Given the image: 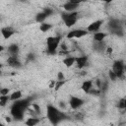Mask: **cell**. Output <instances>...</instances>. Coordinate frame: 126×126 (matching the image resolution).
Returning <instances> with one entry per match:
<instances>
[{"label":"cell","instance_id":"1","mask_svg":"<svg viewBox=\"0 0 126 126\" xmlns=\"http://www.w3.org/2000/svg\"><path fill=\"white\" fill-rule=\"evenodd\" d=\"M29 105V99H22V100H16V102L13 103L11 107V114L15 119H21L24 115L25 110L28 108Z\"/></svg>","mask_w":126,"mask_h":126},{"label":"cell","instance_id":"2","mask_svg":"<svg viewBox=\"0 0 126 126\" xmlns=\"http://www.w3.org/2000/svg\"><path fill=\"white\" fill-rule=\"evenodd\" d=\"M47 117L52 124H57L60 120L63 119L64 114L60 112L58 109H56L54 106L48 105L47 106Z\"/></svg>","mask_w":126,"mask_h":126},{"label":"cell","instance_id":"3","mask_svg":"<svg viewBox=\"0 0 126 126\" xmlns=\"http://www.w3.org/2000/svg\"><path fill=\"white\" fill-rule=\"evenodd\" d=\"M61 40V36H49L46 39V43H47V51L50 54H54L56 52V49L60 43Z\"/></svg>","mask_w":126,"mask_h":126},{"label":"cell","instance_id":"4","mask_svg":"<svg viewBox=\"0 0 126 126\" xmlns=\"http://www.w3.org/2000/svg\"><path fill=\"white\" fill-rule=\"evenodd\" d=\"M78 13L77 12H69L68 14L64 13L62 14V19L64 21V24L66 25V27L70 28V27H73L76 22H77V18H78Z\"/></svg>","mask_w":126,"mask_h":126},{"label":"cell","instance_id":"5","mask_svg":"<svg viewBox=\"0 0 126 126\" xmlns=\"http://www.w3.org/2000/svg\"><path fill=\"white\" fill-rule=\"evenodd\" d=\"M124 67H125V66H124L123 62L120 61V60H117V61H115V62L113 63L112 70H113V72L117 75L118 78H122V77H123V75H124V73H125Z\"/></svg>","mask_w":126,"mask_h":126},{"label":"cell","instance_id":"6","mask_svg":"<svg viewBox=\"0 0 126 126\" xmlns=\"http://www.w3.org/2000/svg\"><path fill=\"white\" fill-rule=\"evenodd\" d=\"M102 25V21L101 20H98V21H94L93 22L92 24H90L88 27H87V31L89 32H97L100 27Z\"/></svg>","mask_w":126,"mask_h":126},{"label":"cell","instance_id":"7","mask_svg":"<svg viewBox=\"0 0 126 126\" xmlns=\"http://www.w3.org/2000/svg\"><path fill=\"white\" fill-rule=\"evenodd\" d=\"M70 106L73 108V109H77V108H79V107H81L82 106V104L84 103V101H83V99H81V98H79V97H76V96H72L71 98H70Z\"/></svg>","mask_w":126,"mask_h":126},{"label":"cell","instance_id":"8","mask_svg":"<svg viewBox=\"0 0 126 126\" xmlns=\"http://www.w3.org/2000/svg\"><path fill=\"white\" fill-rule=\"evenodd\" d=\"M1 33H2V35H3V37L5 39H8L15 33V31L10 27H6V28H2Z\"/></svg>","mask_w":126,"mask_h":126},{"label":"cell","instance_id":"9","mask_svg":"<svg viewBox=\"0 0 126 126\" xmlns=\"http://www.w3.org/2000/svg\"><path fill=\"white\" fill-rule=\"evenodd\" d=\"M7 62H8V65L11 66V67H19V66H21V64H20L19 60L17 59L16 55H11L8 58Z\"/></svg>","mask_w":126,"mask_h":126},{"label":"cell","instance_id":"10","mask_svg":"<svg viewBox=\"0 0 126 126\" xmlns=\"http://www.w3.org/2000/svg\"><path fill=\"white\" fill-rule=\"evenodd\" d=\"M88 62V57L87 56H80L76 58V64L78 66V68H83L87 65Z\"/></svg>","mask_w":126,"mask_h":126},{"label":"cell","instance_id":"11","mask_svg":"<svg viewBox=\"0 0 126 126\" xmlns=\"http://www.w3.org/2000/svg\"><path fill=\"white\" fill-rule=\"evenodd\" d=\"M92 88H93V81H92V80H87V81H85V82L82 84V90H83L86 94L90 93V91L92 90Z\"/></svg>","mask_w":126,"mask_h":126},{"label":"cell","instance_id":"12","mask_svg":"<svg viewBox=\"0 0 126 126\" xmlns=\"http://www.w3.org/2000/svg\"><path fill=\"white\" fill-rule=\"evenodd\" d=\"M78 4H74V3H71V2H67L63 5V8L66 12H74L77 8H78Z\"/></svg>","mask_w":126,"mask_h":126},{"label":"cell","instance_id":"13","mask_svg":"<svg viewBox=\"0 0 126 126\" xmlns=\"http://www.w3.org/2000/svg\"><path fill=\"white\" fill-rule=\"evenodd\" d=\"M74 63H76V58H74V57L69 56V57H66L65 59H63V64L66 67H71Z\"/></svg>","mask_w":126,"mask_h":126},{"label":"cell","instance_id":"14","mask_svg":"<svg viewBox=\"0 0 126 126\" xmlns=\"http://www.w3.org/2000/svg\"><path fill=\"white\" fill-rule=\"evenodd\" d=\"M105 36H106V33H104V32H94V39L96 42H100V41H103V39L105 38Z\"/></svg>","mask_w":126,"mask_h":126},{"label":"cell","instance_id":"15","mask_svg":"<svg viewBox=\"0 0 126 126\" xmlns=\"http://www.w3.org/2000/svg\"><path fill=\"white\" fill-rule=\"evenodd\" d=\"M21 97H22V92H21V91H16V92H14L12 94H10V100L16 101V100L20 99Z\"/></svg>","mask_w":126,"mask_h":126},{"label":"cell","instance_id":"16","mask_svg":"<svg viewBox=\"0 0 126 126\" xmlns=\"http://www.w3.org/2000/svg\"><path fill=\"white\" fill-rule=\"evenodd\" d=\"M51 28H52V26H51L50 24H47V23H41L40 26H39V30H40V32H48Z\"/></svg>","mask_w":126,"mask_h":126},{"label":"cell","instance_id":"17","mask_svg":"<svg viewBox=\"0 0 126 126\" xmlns=\"http://www.w3.org/2000/svg\"><path fill=\"white\" fill-rule=\"evenodd\" d=\"M38 122H39V119H38V118L32 117V118H29V119L26 121V125H28V126H34V125H36Z\"/></svg>","mask_w":126,"mask_h":126},{"label":"cell","instance_id":"18","mask_svg":"<svg viewBox=\"0 0 126 126\" xmlns=\"http://www.w3.org/2000/svg\"><path fill=\"white\" fill-rule=\"evenodd\" d=\"M46 18H47L46 14H45L44 12H41V13H38V14L36 15V17H35V21L38 22V23H43V21H44Z\"/></svg>","mask_w":126,"mask_h":126},{"label":"cell","instance_id":"19","mask_svg":"<svg viewBox=\"0 0 126 126\" xmlns=\"http://www.w3.org/2000/svg\"><path fill=\"white\" fill-rule=\"evenodd\" d=\"M8 50H9V52H10L12 55H16V54L18 53V51H19V47H18L17 44H11V45L8 47Z\"/></svg>","mask_w":126,"mask_h":126},{"label":"cell","instance_id":"20","mask_svg":"<svg viewBox=\"0 0 126 126\" xmlns=\"http://www.w3.org/2000/svg\"><path fill=\"white\" fill-rule=\"evenodd\" d=\"M89 32L87 30H76V34H75V37L76 38H80V37H83L85 36Z\"/></svg>","mask_w":126,"mask_h":126},{"label":"cell","instance_id":"21","mask_svg":"<svg viewBox=\"0 0 126 126\" xmlns=\"http://www.w3.org/2000/svg\"><path fill=\"white\" fill-rule=\"evenodd\" d=\"M8 100H10V96H8V94L7 95H0V105L1 106H4L8 102Z\"/></svg>","mask_w":126,"mask_h":126},{"label":"cell","instance_id":"22","mask_svg":"<svg viewBox=\"0 0 126 126\" xmlns=\"http://www.w3.org/2000/svg\"><path fill=\"white\" fill-rule=\"evenodd\" d=\"M108 75H109V78L111 79V81H113V82H114V81H116V79L118 78V77H117V75L113 72V70L109 71V72H108Z\"/></svg>","mask_w":126,"mask_h":126},{"label":"cell","instance_id":"23","mask_svg":"<svg viewBox=\"0 0 126 126\" xmlns=\"http://www.w3.org/2000/svg\"><path fill=\"white\" fill-rule=\"evenodd\" d=\"M75 34H76V30H73V31L69 32L66 36H67L68 39H71V38H74V37H75Z\"/></svg>","mask_w":126,"mask_h":126},{"label":"cell","instance_id":"24","mask_svg":"<svg viewBox=\"0 0 126 126\" xmlns=\"http://www.w3.org/2000/svg\"><path fill=\"white\" fill-rule=\"evenodd\" d=\"M63 85H64V81H58V80H57V82H56V84H55V88H54L55 91L59 90Z\"/></svg>","mask_w":126,"mask_h":126},{"label":"cell","instance_id":"25","mask_svg":"<svg viewBox=\"0 0 126 126\" xmlns=\"http://www.w3.org/2000/svg\"><path fill=\"white\" fill-rule=\"evenodd\" d=\"M64 79H65V76H64L63 72L59 71V72L57 73V80H58V81H64Z\"/></svg>","mask_w":126,"mask_h":126},{"label":"cell","instance_id":"26","mask_svg":"<svg viewBox=\"0 0 126 126\" xmlns=\"http://www.w3.org/2000/svg\"><path fill=\"white\" fill-rule=\"evenodd\" d=\"M9 94V89L8 88H3V89H1V91H0V94L1 95H7Z\"/></svg>","mask_w":126,"mask_h":126},{"label":"cell","instance_id":"27","mask_svg":"<svg viewBox=\"0 0 126 126\" xmlns=\"http://www.w3.org/2000/svg\"><path fill=\"white\" fill-rule=\"evenodd\" d=\"M43 12L46 14V16L48 17V16H50L52 13H53V11L50 9V8H44V10H43Z\"/></svg>","mask_w":126,"mask_h":126},{"label":"cell","instance_id":"28","mask_svg":"<svg viewBox=\"0 0 126 126\" xmlns=\"http://www.w3.org/2000/svg\"><path fill=\"white\" fill-rule=\"evenodd\" d=\"M124 105H125V99H120L118 106H119L120 108H124Z\"/></svg>","mask_w":126,"mask_h":126},{"label":"cell","instance_id":"29","mask_svg":"<svg viewBox=\"0 0 126 126\" xmlns=\"http://www.w3.org/2000/svg\"><path fill=\"white\" fill-rule=\"evenodd\" d=\"M84 0H69L68 2H71V3H74V4H80V3H82Z\"/></svg>","mask_w":126,"mask_h":126},{"label":"cell","instance_id":"30","mask_svg":"<svg viewBox=\"0 0 126 126\" xmlns=\"http://www.w3.org/2000/svg\"><path fill=\"white\" fill-rule=\"evenodd\" d=\"M55 84H56V82H55V81H51V82L49 83V86H48V87H49L50 89L55 88Z\"/></svg>","mask_w":126,"mask_h":126},{"label":"cell","instance_id":"31","mask_svg":"<svg viewBox=\"0 0 126 126\" xmlns=\"http://www.w3.org/2000/svg\"><path fill=\"white\" fill-rule=\"evenodd\" d=\"M106 51H107L108 54H111V52H112V48H111V47H107V48H106Z\"/></svg>","mask_w":126,"mask_h":126},{"label":"cell","instance_id":"32","mask_svg":"<svg viewBox=\"0 0 126 126\" xmlns=\"http://www.w3.org/2000/svg\"><path fill=\"white\" fill-rule=\"evenodd\" d=\"M76 117H77V118H82L83 115H82L81 113H77V114H76Z\"/></svg>","mask_w":126,"mask_h":126},{"label":"cell","instance_id":"33","mask_svg":"<svg viewBox=\"0 0 126 126\" xmlns=\"http://www.w3.org/2000/svg\"><path fill=\"white\" fill-rule=\"evenodd\" d=\"M61 48H62L63 50H66V49H67V47H66L65 44H61Z\"/></svg>","mask_w":126,"mask_h":126},{"label":"cell","instance_id":"34","mask_svg":"<svg viewBox=\"0 0 126 126\" xmlns=\"http://www.w3.org/2000/svg\"><path fill=\"white\" fill-rule=\"evenodd\" d=\"M103 2H105V3H110V2H112L113 0H102Z\"/></svg>","mask_w":126,"mask_h":126},{"label":"cell","instance_id":"35","mask_svg":"<svg viewBox=\"0 0 126 126\" xmlns=\"http://www.w3.org/2000/svg\"><path fill=\"white\" fill-rule=\"evenodd\" d=\"M124 109L126 110V99H125V105H124Z\"/></svg>","mask_w":126,"mask_h":126},{"label":"cell","instance_id":"36","mask_svg":"<svg viewBox=\"0 0 126 126\" xmlns=\"http://www.w3.org/2000/svg\"><path fill=\"white\" fill-rule=\"evenodd\" d=\"M124 71H125V73H126V66L124 67Z\"/></svg>","mask_w":126,"mask_h":126},{"label":"cell","instance_id":"37","mask_svg":"<svg viewBox=\"0 0 126 126\" xmlns=\"http://www.w3.org/2000/svg\"><path fill=\"white\" fill-rule=\"evenodd\" d=\"M125 29H126V21H125Z\"/></svg>","mask_w":126,"mask_h":126}]
</instances>
